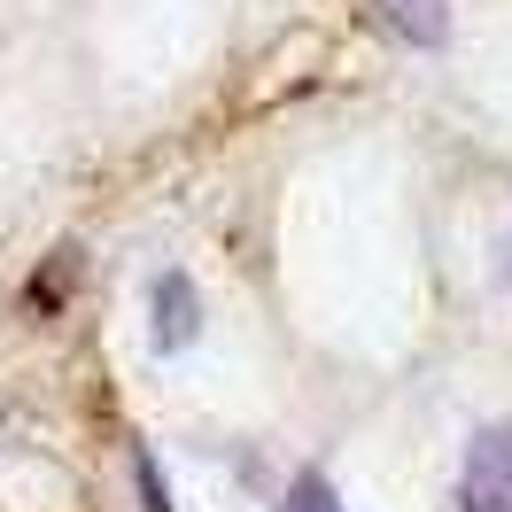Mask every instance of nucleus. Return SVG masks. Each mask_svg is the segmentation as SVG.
I'll use <instances>...</instances> for the list:
<instances>
[{
	"mask_svg": "<svg viewBox=\"0 0 512 512\" xmlns=\"http://www.w3.org/2000/svg\"><path fill=\"white\" fill-rule=\"evenodd\" d=\"M458 512H512V419L474 435L458 474Z\"/></svg>",
	"mask_w": 512,
	"mask_h": 512,
	"instance_id": "f257e3e1",
	"label": "nucleus"
},
{
	"mask_svg": "<svg viewBox=\"0 0 512 512\" xmlns=\"http://www.w3.org/2000/svg\"><path fill=\"white\" fill-rule=\"evenodd\" d=\"M365 8H373L404 47H443L450 39V0H365Z\"/></svg>",
	"mask_w": 512,
	"mask_h": 512,
	"instance_id": "f03ea898",
	"label": "nucleus"
},
{
	"mask_svg": "<svg viewBox=\"0 0 512 512\" xmlns=\"http://www.w3.org/2000/svg\"><path fill=\"white\" fill-rule=\"evenodd\" d=\"M202 334V303H194V280L163 272L156 280V350H187Z\"/></svg>",
	"mask_w": 512,
	"mask_h": 512,
	"instance_id": "7ed1b4c3",
	"label": "nucleus"
},
{
	"mask_svg": "<svg viewBox=\"0 0 512 512\" xmlns=\"http://www.w3.org/2000/svg\"><path fill=\"white\" fill-rule=\"evenodd\" d=\"M280 512H342V497H334V481L326 474H295V489H288V505Z\"/></svg>",
	"mask_w": 512,
	"mask_h": 512,
	"instance_id": "20e7f679",
	"label": "nucleus"
},
{
	"mask_svg": "<svg viewBox=\"0 0 512 512\" xmlns=\"http://www.w3.org/2000/svg\"><path fill=\"white\" fill-rule=\"evenodd\" d=\"M132 481H140V505H148V512H171V497H163V474H156V458H148V450H132Z\"/></svg>",
	"mask_w": 512,
	"mask_h": 512,
	"instance_id": "39448f33",
	"label": "nucleus"
}]
</instances>
